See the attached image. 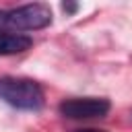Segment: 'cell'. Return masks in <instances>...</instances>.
Instances as JSON below:
<instances>
[{"label": "cell", "mask_w": 132, "mask_h": 132, "mask_svg": "<svg viewBox=\"0 0 132 132\" xmlns=\"http://www.w3.org/2000/svg\"><path fill=\"white\" fill-rule=\"evenodd\" d=\"M52 25V8L41 2L23 4L14 8H0V29L2 31H39Z\"/></svg>", "instance_id": "cell-1"}, {"label": "cell", "mask_w": 132, "mask_h": 132, "mask_svg": "<svg viewBox=\"0 0 132 132\" xmlns=\"http://www.w3.org/2000/svg\"><path fill=\"white\" fill-rule=\"evenodd\" d=\"M0 99L16 109L37 111L43 105V89L39 82L31 78H16V76H2L0 78Z\"/></svg>", "instance_id": "cell-2"}, {"label": "cell", "mask_w": 132, "mask_h": 132, "mask_svg": "<svg viewBox=\"0 0 132 132\" xmlns=\"http://www.w3.org/2000/svg\"><path fill=\"white\" fill-rule=\"evenodd\" d=\"M111 109V103L105 97H72L64 99L58 105L60 116L68 120H97L105 118Z\"/></svg>", "instance_id": "cell-3"}, {"label": "cell", "mask_w": 132, "mask_h": 132, "mask_svg": "<svg viewBox=\"0 0 132 132\" xmlns=\"http://www.w3.org/2000/svg\"><path fill=\"white\" fill-rule=\"evenodd\" d=\"M33 45V39L25 33H12L0 29V56H14L23 54Z\"/></svg>", "instance_id": "cell-4"}, {"label": "cell", "mask_w": 132, "mask_h": 132, "mask_svg": "<svg viewBox=\"0 0 132 132\" xmlns=\"http://www.w3.org/2000/svg\"><path fill=\"white\" fill-rule=\"evenodd\" d=\"M74 132H105V130H95V128H80V130H74Z\"/></svg>", "instance_id": "cell-5"}]
</instances>
